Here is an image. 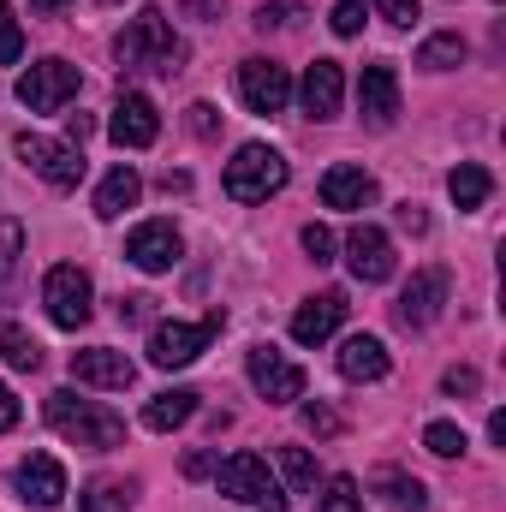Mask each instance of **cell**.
<instances>
[{"label": "cell", "instance_id": "1", "mask_svg": "<svg viewBox=\"0 0 506 512\" xmlns=\"http://www.w3.org/2000/svg\"><path fill=\"white\" fill-rule=\"evenodd\" d=\"M48 423H54L66 441L90 447V453H114V447L126 441V417L108 411V405H96V399H78L72 387L48 393Z\"/></svg>", "mask_w": 506, "mask_h": 512}, {"label": "cell", "instance_id": "2", "mask_svg": "<svg viewBox=\"0 0 506 512\" xmlns=\"http://www.w3.org/2000/svg\"><path fill=\"white\" fill-rule=\"evenodd\" d=\"M114 54H120V66H126V72H155V78H173V72H179V60H185V48H179L173 24H167L155 6H149V12H137L126 30H120Z\"/></svg>", "mask_w": 506, "mask_h": 512}, {"label": "cell", "instance_id": "3", "mask_svg": "<svg viewBox=\"0 0 506 512\" xmlns=\"http://www.w3.org/2000/svg\"><path fill=\"white\" fill-rule=\"evenodd\" d=\"M221 328H227L221 310H209L203 322H155V328H149V364H155V370H185V364H197V358L215 346Z\"/></svg>", "mask_w": 506, "mask_h": 512}, {"label": "cell", "instance_id": "4", "mask_svg": "<svg viewBox=\"0 0 506 512\" xmlns=\"http://www.w3.org/2000/svg\"><path fill=\"white\" fill-rule=\"evenodd\" d=\"M286 155L268 149V143H245L233 161H227V197L233 203H268L280 185H286Z\"/></svg>", "mask_w": 506, "mask_h": 512}, {"label": "cell", "instance_id": "5", "mask_svg": "<svg viewBox=\"0 0 506 512\" xmlns=\"http://www.w3.org/2000/svg\"><path fill=\"white\" fill-rule=\"evenodd\" d=\"M12 149H18V161H24L36 179H48L54 191H72V185L84 179V149H78V143L42 137V131H18V137H12Z\"/></svg>", "mask_w": 506, "mask_h": 512}, {"label": "cell", "instance_id": "6", "mask_svg": "<svg viewBox=\"0 0 506 512\" xmlns=\"http://www.w3.org/2000/svg\"><path fill=\"white\" fill-rule=\"evenodd\" d=\"M215 489H221L227 501H245V507L286 512V495L274 489V477H268V465H262L256 453H233V459H221V465H215Z\"/></svg>", "mask_w": 506, "mask_h": 512}, {"label": "cell", "instance_id": "7", "mask_svg": "<svg viewBox=\"0 0 506 512\" xmlns=\"http://www.w3.org/2000/svg\"><path fill=\"white\" fill-rule=\"evenodd\" d=\"M78 66H66V60H36L24 78H18V102L30 108V114H60L72 96H78Z\"/></svg>", "mask_w": 506, "mask_h": 512}, {"label": "cell", "instance_id": "8", "mask_svg": "<svg viewBox=\"0 0 506 512\" xmlns=\"http://www.w3.org/2000/svg\"><path fill=\"white\" fill-rule=\"evenodd\" d=\"M90 274L84 268H72V262H60V268H48V280H42V304H48V322L54 328H84L90 322Z\"/></svg>", "mask_w": 506, "mask_h": 512}, {"label": "cell", "instance_id": "9", "mask_svg": "<svg viewBox=\"0 0 506 512\" xmlns=\"http://www.w3.org/2000/svg\"><path fill=\"white\" fill-rule=\"evenodd\" d=\"M245 370H251V387L268 399V405H292V399H304V370H298L286 352H274V346H256L251 358H245Z\"/></svg>", "mask_w": 506, "mask_h": 512}, {"label": "cell", "instance_id": "10", "mask_svg": "<svg viewBox=\"0 0 506 512\" xmlns=\"http://www.w3.org/2000/svg\"><path fill=\"white\" fill-rule=\"evenodd\" d=\"M239 102L251 114H280L292 102V72L280 60H245L239 66Z\"/></svg>", "mask_w": 506, "mask_h": 512}, {"label": "cell", "instance_id": "11", "mask_svg": "<svg viewBox=\"0 0 506 512\" xmlns=\"http://www.w3.org/2000/svg\"><path fill=\"white\" fill-rule=\"evenodd\" d=\"M12 489H18V501H30V507H60L66 501V471H60V459L54 453H30V459H18V471H12Z\"/></svg>", "mask_w": 506, "mask_h": 512}, {"label": "cell", "instance_id": "12", "mask_svg": "<svg viewBox=\"0 0 506 512\" xmlns=\"http://www.w3.org/2000/svg\"><path fill=\"white\" fill-rule=\"evenodd\" d=\"M346 310H352V304H346V292H340V286H328V292L304 298V304L292 310V340H298V346H322V340L346 322Z\"/></svg>", "mask_w": 506, "mask_h": 512}, {"label": "cell", "instance_id": "13", "mask_svg": "<svg viewBox=\"0 0 506 512\" xmlns=\"http://www.w3.org/2000/svg\"><path fill=\"white\" fill-rule=\"evenodd\" d=\"M108 137H114L120 149H149V143L161 137V114H155V102H149L143 90H126V96L114 102V120H108Z\"/></svg>", "mask_w": 506, "mask_h": 512}, {"label": "cell", "instance_id": "14", "mask_svg": "<svg viewBox=\"0 0 506 512\" xmlns=\"http://www.w3.org/2000/svg\"><path fill=\"white\" fill-rule=\"evenodd\" d=\"M179 227L173 221H143V227H131V239H126V256L143 268V274H167L173 262H179Z\"/></svg>", "mask_w": 506, "mask_h": 512}, {"label": "cell", "instance_id": "15", "mask_svg": "<svg viewBox=\"0 0 506 512\" xmlns=\"http://www.w3.org/2000/svg\"><path fill=\"white\" fill-rule=\"evenodd\" d=\"M346 262H352V274L364 280V286H381L387 274H393V239L370 227V221H358L352 233H346Z\"/></svg>", "mask_w": 506, "mask_h": 512}, {"label": "cell", "instance_id": "16", "mask_svg": "<svg viewBox=\"0 0 506 512\" xmlns=\"http://www.w3.org/2000/svg\"><path fill=\"white\" fill-rule=\"evenodd\" d=\"M441 310H447V268L411 274V286L399 292V322H405V328H429Z\"/></svg>", "mask_w": 506, "mask_h": 512}, {"label": "cell", "instance_id": "17", "mask_svg": "<svg viewBox=\"0 0 506 512\" xmlns=\"http://www.w3.org/2000/svg\"><path fill=\"white\" fill-rule=\"evenodd\" d=\"M358 108H364V120L376 131H387L399 120V78H393V66H364V78H358Z\"/></svg>", "mask_w": 506, "mask_h": 512}, {"label": "cell", "instance_id": "18", "mask_svg": "<svg viewBox=\"0 0 506 512\" xmlns=\"http://www.w3.org/2000/svg\"><path fill=\"white\" fill-rule=\"evenodd\" d=\"M72 382H84V387H131L137 382V364H131L126 352L90 346V352H72Z\"/></svg>", "mask_w": 506, "mask_h": 512}, {"label": "cell", "instance_id": "19", "mask_svg": "<svg viewBox=\"0 0 506 512\" xmlns=\"http://www.w3.org/2000/svg\"><path fill=\"white\" fill-rule=\"evenodd\" d=\"M322 203L328 209H370L376 203V179L364 167H352V161H334L322 173Z\"/></svg>", "mask_w": 506, "mask_h": 512}, {"label": "cell", "instance_id": "20", "mask_svg": "<svg viewBox=\"0 0 506 512\" xmlns=\"http://www.w3.org/2000/svg\"><path fill=\"white\" fill-rule=\"evenodd\" d=\"M304 114H316V120H334L340 114V96H346V78H340V60H316L310 72H304Z\"/></svg>", "mask_w": 506, "mask_h": 512}, {"label": "cell", "instance_id": "21", "mask_svg": "<svg viewBox=\"0 0 506 512\" xmlns=\"http://www.w3.org/2000/svg\"><path fill=\"white\" fill-rule=\"evenodd\" d=\"M334 364H340L346 382H381L387 376V346H381L376 334H352V340H340Z\"/></svg>", "mask_w": 506, "mask_h": 512}, {"label": "cell", "instance_id": "22", "mask_svg": "<svg viewBox=\"0 0 506 512\" xmlns=\"http://www.w3.org/2000/svg\"><path fill=\"white\" fill-rule=\"evenodd\" d=\"M191 417H197V393L191 387H167V393H155L143 405V429H155V435H167V429H179Z\"/></svg>", "mask_w": 506, "mask_h": 512}, {"label": "cell", "instance_id": "23", "mask_svg": "<svg viewBox=\"0 0 506 512\" xmlns=\"http://www.w3.org/2000/svg\"><path fill=\"white\" fill-rule=\"evenodd\" d=\"M137 197H143V179H137V167L120 161V167L102 179V191H96V215H102V221H120Z\"/></svg>", "mask_w": 506, "mask_h": 512}, {"label": "cell", "instance_id": "24", "mask_svg": "<svg viewBox=\"0 0 506 512\" xmlns=\"http://www.w3.org/2000/svg\"><path fill=\"white\" fill-rule=\"evenodd\" d=\"M447 191H453V203H459V209H483V203H489V191H495V179H489V167L459 161V167L447 173Z\"/></svg>", "mask_w": 506, "mask_h": 512}, {"label": "cell", "instance_id": "25", "mask_svg": "<svg viewBox=\"0 0 506 512\" xmlns=\"http://www.w3.org/2000/svg\"><path fill=\"white\" fill-rule=\"evenodd\" d=\"M417 66H423V72H453V66H465V36H459V30L429 36V42L417 48Z\"/></svg>", "mask_w": 506, "mask_h": 512}, {"label": "cell", "instance_id": "26", "mask_svg": "<svg viewBox=\"0 0 506 512\" xmlns=\"http://www.w3.org/2000/svg\"><path fill=\"white\" fill-rule=\"evenodd\" d=\"M376 489H381V501L393 512H423L429 507V489L417 483V477H399V471H381L376 477Z\"/></svg>", "mask_w": 506, "mask_h": 512}, {"label": "cell", "instance_id": "27", "mask_svg": "<svg viewBox=\"0 0 506 512\" xmlns=\"http://www.w3.org/2000/svg\"><path fill=\"white\" fill-rule=\"evenodd\" d=\"M126 507H131V483H114V477H96L78 495V512H126Z\"/></svg>", "mask_w": 506, "mask_h": 512}, {"label": "cell", "instance_id": "28", "mask_svg": "<svg viewBox=\"0 0 506 512\" xmlns=\"http://www.w3.org/2000/svg\"><path fill=\"white\" fill-rule=\"evenodd\" d=\"M0 358L12 370H42V346L24 334V328H0Z\"/></svg>", "mask_w": 506, "mask_h": 512}, {"label": "cell", "instance_id": "29", "mask_svg": "<svg viewBox=\"0 0 506 512\" xmlns=\"http://www.w3.org/2000/svg\"><path fill=\"white\" fill-rule=\"evenodd\" d=\"M280 471H286L292 495H310V489H316V459H310L304 447H280Z\"/></svg>", "mask_w": 506, "mask_h": 512}, {"label": "cell", "instance_id": "30", "mask_svg": "<svg viewBox=\"0 0 506 512\" xmlns=\"http://www.w3.org/2000/svg\"><path fill=\"white\" fill-rule=\"evenodd\" d=\"M316 512H364V489H358V477H328L322 507Z\"/></svg>", "mask_w": 506, "mask_h": 512}, {"label": "cell", "instance_id": "31", "mask_svg": "<svg viewBox=\"0 0 506 512\" xmlns=\"http://www.w3.org/2000/svg\"><path fill=\"white\" fill-rule=\"evenodd\" d=\"M423 447H429L435 459H459V453H465V429H459V423H429V429H423Z\"/></svg>", "mask_w": 506, "mask_h": 512}, {"label": "cell", "instance_id": "32", "mask_svg": "<svg viewBox=\"0 0 506 512\" xmlns=\"http://www.w3.org/2000/svg\"><path fill=\"white\" fill-rule=\"evenodd\" d=\"M24 54V30H18V18H12V6L0 0V66H12Z\"/></svg>", "mask_w": 506, "mask_h": 512}, {"label": "cell", "instance_id": "33", "mask_svg": "<svg viewBox=\"0 0 506 512\" xmlns=\"http://www.w3.org/2000/svg\"><path fill=\"white\" fill-rule=\"evenodd\" d=\"M18 256H24V227L18 221H0V280L18 268Z\"/></svg>", "mask_w": 506, "mask_h": 512}, {"label": "cell", "instance_id": "34", "mask_svg": "<svg viewBox=\"0 0 506 512\" xmlns=\"http://www.w3.org/2000/svg\"><path fill=\"white\" fill-rule=\"evenodd\" d=\"M298 239H304V251H310V262H334V251H340V239H334L328 227H316V221H310V227H304Z\"/></svg>", "mask_w": 506, "mask_h": 512}, {"label": "cell", "instance_id": "35", "mask_svg": "<svg viewBox=\"0 0 506 512\" xmlns=\"http://www.w3.org/2000/svg\"><path fill=\"white\" fill-rule=\"evenodd\" d=\"M304 429H310V435H340V411H328V405L316 399V405H304Z\"/></svg>", "mask_w": 506, "mask_h": 512}, {"label": "cell", "instance_id": "36", "mask_svg": "<svg viewBox=\"0 0 506 512\" xmlns=\"http://www.w3.org/2000/svg\"><path fill=\"white\" fill-rule=\"evenodd\" d=\"M334 30H340V36H358V30H364V0H340V6H334Z\"/></svg>", "mask_w": 506, "mask_h": 512}, {"label": "cell", "instance_id": "37", "mask_svg": "<svg viewBox=\"0 0 506 512\" xmlns=\"http://www.w3.org/2000/svg\"><path fill=\"white\" fill-rule=\"evenodd\" d=\"M376 12L387 18V24H399V30L417 24V0H376Z\"/></svg>", "mask_w": 506, "mask_h": 512}, {"label": "cell", "instance_id": "38", "mask_svg": "<svg viewBox=\"0 0 506 512\" xmlns=\"http://www.w3.org/2000/svg\"><path fill=\"white\" fill-rule=\"evenodd\" d=\"M441 387H447V393H477V387H483V376L459 364V370H447V376H441Z\"/></svg>", "mask_w": 506, "mask_h": 512}, {"label": "cell", "instance_id": "39", "mask_svg": "<svg viewBox=\"0 0 506 512\" xmlns=\"http://www.w3.org/2000/svg\"><path fill=\"white\" fill-rule=\"evenodd\" d=\"M191 131H197V137H215V131H221V120H215V108H209V102H197V108H191Z\"/></svg>", "mask_w": 506, "mask_h": 512}, {"label": "cell", "instance_id": "40", "mask_svg": "<svg viewBox=\"0 0 506 512\" xmlns=\"http://www.w3.org/2000/svg\"><path fill=\"white\" fill-rule=\"evenodd\" d=\"M149 304L155 298H143V292L137 298H120V322H149Z\"/></svg>", "mask_w": 506, "mask_h": 512}, {"label": "cell", "instance_id": "41", "mask_svg": "<svg viewBox=\"0 0 506 512\" xmlns=\"http://www.w3.org/2000/svg\"><path fill=\"white\" fill-rule=\"evenodd\" d=\"M90 131H96V120H90V114H66V143H84Z\"/></svg>", "mask_w": 506, "mask_h": 512}, {"label": "cell", "instance_id": "42", "mask_svg": "<svg viewBox=\"0 0 506 512\" xmlns=\"http://www.w3.org/2000/svg\"><path fill=\"white\" fill-rule=\"evenodd\" d=\"M12 423H18V399H12V387L0 382V435H6Z\"/></svg>", "mask_w": 506, "mask_h": 512}, {"label": "cell", "instance_id": "43", "mask_svg": "<svg viewBox=\"0 0 506 512\" xmlns=\"http://www.w3.org/2000/svg\"><path fill=\"white\" fill-rule=\"evenodd\" d=\"M399 227H411V233H423L429 221H423V209H417V203H405V209H399Z\"/></svg>", "mask_w": 506, "mask_h": 512}, {"label": "cell", "instance_id": "44", "mask_svg": "<svg viewBox=\"0 0 506 512\" xmlns=\"http://www.w3.org/2000/svg\"><path fill=\"white\" fill-rule=\"evenodd\" d=\"M489 441H495V447H506V411H495V417H489Z\"/></svg>", "mask_w": 506, "mask_h": 512}, {"label": "cell", "instance_id": "45", "mask_svg": "<svg viewBox=\"0 0 506 512\" xmlns=\"http://www.w3.org/2000/svg\"><path fill=\"white\" fill-rule=\"evenodd\" d=\"M30 6H42V12H60V6H66V0H30Z\"/></svg>", "mask_w": 506, "mask_h": 512}, {"label": "cell", "instance_id": "46", "mask_svg": "<svg viewBox=\"0 0 506 512\" xmlns=\"http://www.w3.org/2000/svg\"><path fill=\"white\" fill-rule=\"evenodd\" d=\"M96 6H120V0H96Z\"/></svg>", "mask_w": 506, "mask_h": 512}]
</instances>
